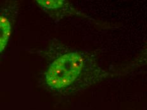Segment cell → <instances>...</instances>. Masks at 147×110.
<instances>
[{"label": "cell", "instance_id": "obj_1", "mask_svg": "<svg viewBox=\"0 0 147 110\" xmlns=\"http://www.w3.org/2000/svg\"><path fill=\"white\" fill-rule=\"evenodd\" d=\"M84 65V60L80 54L70 52L55 60L49 67L46 80L53 88H65L77 78Z\"/></svg>", "mask_w": 147, "mask_h": 110}, {"label": "cell", "instance_id": "obj_2", "mask_svg": "<svg viewBox=\"0 0 147 110\" xmlns=\"http://www.w3.org/2000/svg\"><path fill=\"white\" fill-rule=\"evenodd\" d=\"M11 33V25L7 18L0 16V53L5 49Z\"/></svg>", "mask_w": 147, "mask_h": 110}, {"label": "cell", "instance_id": "obj_3", "mask_svg": "<svg viewBox=\"0 0 147 110\" xmlns=\"http://www.w3.org/2000/svg\"><path fill=\"white\" fill-rule=\"evenodd\" d=\"M39 5L47 9H56L60 8L63 5L62 0H38L37 1Z\"/></svg>", "mask_w": 147, "mask_h": 110}]
</instances>
